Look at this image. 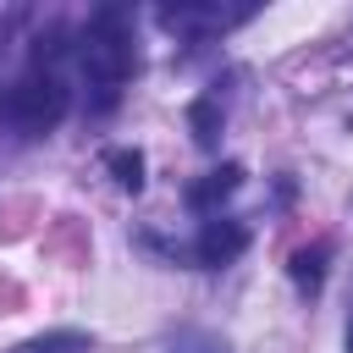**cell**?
I'll return each instance as SVG.
<instances>
[{
    "label": "cell",
    "mask_w": 353,
    "mask_h": 353,
    "mask_svg": "<svg viewBox=\"0 0 353 353\" xmlns=\"http://www.w3.org/2000/svg\"><path fill=\"white\" fill-rule=\"evenodd\" d=\"M66 105H72V94H66V83H61V72H55L50 61H33V66L22 72V83L11 88V99H6L17 132H28V138L55 132L61 116H66Z\"/></svg>",
    "instance_id": "1"
},
{
    "label": "cell",
    "mask_w": 353,
    "mask_h": 353,
    "mask_svg": "<svg viewBox=\"0 0 353 353\" xmlns=\"http://www.w3.org/2000/svg\"><path fill=\"white\" fill-rule=\"evenodd\" d=\"M83 72L99 88H121L132 77V33L121 11H99L83 33Z\"/></svg>",
    "instance_id": "2"
},
{
    "label": "cell",
    "mask_w": 353,
    "mask_h": 353,
    "mask_svg": "<svg viewBox=\"0 0 353 353\" xmlns=\"http://www.w3.org/2000/svg\"><path fill=\"white\" fill-rule=\"evenodd\" d=\"M243 248H248V226L243 221H204V232L193 243V259L215 270V265H232Z\"/></svg>",
    "instance_id": "3"
},
{
    "label": "cell",
    "mask_w": 353,
    "mask_h": 353,
    "mask_svg": "<svg viewBox=\"0 0 353 353\" xmlns=\"http://www.w3.org/2000/svg\"><path fill=\"white\" fill-rule=\"evenodd\" d=\"M237 188H243V165L226 160V165H215L210 176H199V182L188 188V204H193V210H215V204H226Z\"/></svg>",
    "instance_id": "4"
},
{
    "label": "cell",
    "mask_w": 353,
    "mask_h": 353,
    "mask_svg": "<svg viewBox=\"0 0 353 353\" xmlns=\"http://www.w3.org/2000/svg\"><path fill=\"white\" fill-rule=\"evenodd\" d=\"M6 353H88V331H39Z\"/></svg>",
    "instance_id": "5"
},
{
    "label": "cell",
    "mask_w": 353,
    "mask_h": 353,
    "mask_svg": "<svg viewBox=\"0 0 353 353\" xmlns=\"http://www.w3.org/2000/svg\"><path fill=\"white\" fill-rule=\"evenodd\" d=\"M188 127H193V143L199 149H215L221 143V105L215 99H193L188 105Z\"/></svg>",
    "instance_id": "6"
},
{
    "label": "cell",
    "mask_w": 353,
    "mask_h": 353,
    "mask_svg": "<svg viewBox=\"0 0 353 353\" xmlns=\"http://www.w3.org/2000/svg\"><path fill=\"white\" fill-rule=\"evenodd\" d=\"M165 353H232L226 347V336L221 331H204V325H182L176 336H171V347Z\"/></svg>",
    "instance_id": "7"
},
{
    "label": "cell",
    "mask_w": 353,
    "mask_h": 353,
    "mask_svg": "<svg viewBox=\"0 0 353 353\" xmlns=\"http://www.w3.org/2000/svg\"><path fill=\"white\" fill-rule=\"evenodd\" d=\"M105 165H110V176H116L127 193L143 188V154H138V149H105Z\"/></svg>",
    "instance_id": "8"
},
{
    "label": "cell",
    "mask_w": 353,
    "mask_h": 353,
    "mask_svg": "<svg viewBox=\"0 0 353 353\" xmlns=\"http://www.w3.org/2000/svg\"><path fill=\"white\" fill-rule=\"evenodd\" d=\"M320 276H325V243L298 248V254H292V281H298L303 292H314V287H320Z\"/></svg>",
    "instance_id": "9"
},
{
    "label": "cell",
    "mask_w": 353,
    "mask_h": 353,
    "mask_svg": "<svg viewBox=\"0 0 353 353\" xmlns=\"http://www.w3.org/2000/svg\"><path fill=\"white\" fill-rule=\"evenodd\" d=\"M347 353H353V325H347Z\"/></svg>",
    "instance_id": "10"
}]
</instances>
